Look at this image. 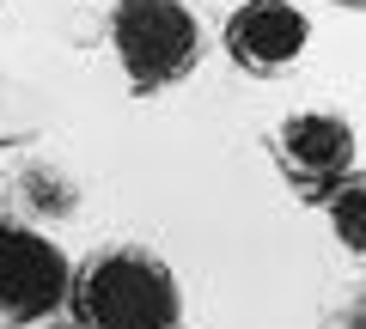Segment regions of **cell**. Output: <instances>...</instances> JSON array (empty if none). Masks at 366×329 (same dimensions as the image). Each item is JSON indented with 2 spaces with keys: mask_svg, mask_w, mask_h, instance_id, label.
<instances>
[{
  "mask_svg": "<svg viewBox=\"0 0 366 329\" xmlns=\"http://www.w3.org/2000/svg\"><path fill=\"white\" fill-rule=\"evenodd\" d=\"M324 220H330V232H336V244L366 268V171H348L324 196Z\"/></svg>",
  "mask_w": 366,
  "mask_h": 329,
  "instance_id": "6",
  "label": "cell"
},
{
  "mask_svg": "<svg viewBox=\"0 0 366 329\" xmlns=\"http://www.w3.org/2000/svg\"><path fill=\"white\" fill-rule=\"evenodd\" d=\"M110 49L134 92H165L202 61V25L183 0H117L110 6Z\"/></svg>",
  "mask_w": 366,
  "mask_h": 329,
  "instance_id": "2",
  "label": "cell"
},
{
  "mask_svg": "<svg viewBox=\"0 0 366 329\" xmlns=\"http://www.w3.org/2000/svg\"><path fill=\"white\" fill-rule=\"evenodd\" d=\"M269 158L305 201H324L354 171V128L342 116H330V110H293V116L274 122Z\"/></svg>",
  "mask_w": 366,
  "mask_h": 329,
  "instance_id": "4",
  "label": "cell"
},
{
  "mask_svg": "<svg viewBox=\"0 0 366 329\" xmlns=\"http://www.w3.org/2000/svg\"><path fill=\"white\" fill-rule=\"evenodd\" d=\"M79 329H183V287L153 250L104 244L74 268L67 287Z\"/></svg>",
  "mask_w": 366,
  "mask_h": 329,
  "instance_id": "1",
  "label": "cell"
},
{
  "mask_svg": "<svg viewBox=\"0 0 366 329\" xmlns=\"http://www.w3.org/2000/svg\"><path fill=\"white\" fill-rule=\"evenodd\" d=\"M330 6H366V0H330Z\"/></svg>",
  "mask_w": 366,
  "mask_h": 329,
  "instance_id": "8",
  "label": "cell"
},
{
  "mask_svg": "<svg viewBox=\"0 0 366 329\" xmlns=\"http://www.w3.org/2000/svg\"><path fill=\"white\" fill-rule=\"evenodd\" d=\"M317 329H366V287H360V293H348L342 305H330Z\"/></svg>",
  "mask_w": 366,
  "mask_h": 329,
  "instance_id": "7",
  "label": "cell"
},
{
  "mask_svg": "<svg viewBox=\"0 0 366 329\" xmlns=\"http://www.w3.org/2000/svg\"><path fill=\"white\" fill-rule=\"evenodd\" d=\"M67 287H74V268L61 244H49L25 220H0V323L31 329L55 317L67 305Z\"/></svg>",
  "mask_w": 366,
  "mask_h": 329,
  "instance_id": "3",
  "label": "cell"
},
{
  "mask_svg": "<svg viewBox=\"0 0 366 329\" xmlns=\"http://www.w3.org/2000/svg\"><path fill=\"white\" fill-rule=\"evenodd\" d=\"M305 43H312V19L293 0H238L220 31V49L232 55V67H244L257 79L287 74L305 55Z\"/></svg>",
  "mask_w": 366,
  "mask_h": 329,
  "instance_id": "5",
  "label": "cell"
}]
</instances>
